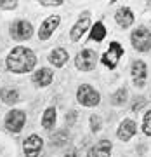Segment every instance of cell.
<instances>
[{
  "instance_id": "1",
  "label": "cell",
  "mask_w": 151,
  "mask_h": 157,
  "mask_svg": "<svg viewBox=\"0 0 151 157\" xmlns=\"http://www.w3.org/2000/svg\"><path fill=\"white\" fill-rule=\"evenodd\" d=\"M37 63V56L33 54V51L26 49V47H14L11 51V54L7 56V68L14 73H24L30 72Z\"/></svg>"
},
{
  "instance_id": "2",
  "label": "cell",
  "mask_w": 151,
  "mask_h": 157,
  "mask_svg": "<svg viewBox=\"0 0 151 157\" xmlns=\"http://www.w3.org/2000/svg\"><path fill=\"white\" fill-rule=\"evenodd\" d=\"M132 45H134L137 51L141 52H146V51L151 49V32L144 26H139L132 32Z\"/></svg>"
},
{
  "instance_id": "3",
  "label": "cell",
  "mask_w": 151,
  "mask_h": 157,
  "mask_svg": "<svg viewBox=\"0 0 151 157\" xmlns=\"http://www.w3.org/2000/svg\"><path fill=\"white\" fill-rule=\"evenodd\" d=\"M77 98H78V101L82 105H85V107H95V105H99V100H101L99 93H97L92 86H87V84L78 87Z\"/></svg>"
},
{
  "instance_id": "4",
  "label": "cell",
  "mask_w": 151,
  "mask_h": 157,
  "mask_svg": "<svg viewBox=\"0 0 151 157\" xmlns=\"http://www.w3.org/2000/svg\"><path fill=\"white\" fill-rule=\"evenodd\" d=\"M123 54V47L118 42H111L110 44V49L104 52V56H102V65L108 68H115L120 61V58Z\"/></svg>"
},
{
  "instance_id": "5",
  "label": "cell",
  "mask_w": 151,
  "mask_h": 157,
  "mask_svg": "<svg viewBox=\"0 0 151 157\" xmlns=\"http://www.w3.org/2000/svg\"><path fill=\"white\" fill-rule=\"evenodd\" d=\"M33 33V28H31V25L28 21H24V19H17L16 23H12L11 25V35L12 39L16 40H26L31 37Z\"/></svg>"
},
{
  "instance_id": "6",
  "label": "cell",
  "mask_w": 151,
  "mask_h": 157,
  "mask_svg": "<svg viewBox=\"0 0 151 157\" xmlns=\"http://www.w3.org/2000/svg\"><path fill=\"white\" fill-rule=\"evenodd\" d=\"M95 63H97V54L92 49H85L77 56V68L78 70L89 72V70H92L95 67Z\"/></svg>"
},
{
  "instance_id": "7",
  "label": "cell",
  "mask_w": 151,
  "mask_h": 157,
  "mask_svg": "<svg viewBox=\"0 0 151 157\" xmlns=\"http://www.w3.org/2000/svg\"><path fill=\"white\" fill-rule=\"evenodd\" d=\"M26 122V115L21 112V110H12V112L7 113V119H5V128L12 133H19L23 129Z\"/></svg>"
},
{
  "instance_id": "8",
  "label": "cell",
  "mask_w": 151,
  "mask_h": 157,
  "mask_svg": "<svg viewBox=\"0 0 151 157\" xmlns=\"http://www.w3.org/2000/svg\"><path fill=\"white\" fill-rule=\"evenodd\" d=\"M42 147H44L42 138L37 135H31L28 140L24 141V155L26 157H38L40 152H42Z\"/></svg>"
},
{
  "instance_id": "9",
  "label": "cell",
  "mask_w": 151,
  "mask_h": 157,
  "mask_svg": "<svg viewBox=\"0 0 151 157\" xmlns=\"http://www.w3.org/2000/svg\"><path fill=\"white\" fill-rule=\"evenodd\" d=\"M59 19L61 17L59 16H50L47 17L42 25H40V30H38V39L42 40H47L50 37V35L54 33V30L57 28V25H59Z\"/></svg>"
},
{
  "instance_id": "10",
  "label": "cell",
  "mask_w": 151,
  "mask_h": 157,
  "mask_svg": "<svg viewBox=\"0 0 151 157\" xmlns=\"http://www.w3.org/2000/svg\"><path fill=\"white\" fill-rule=\"evenodd\" d=\"M111 154V143L108 140H101L89 150V157H110Z\"/></svg>"
},
{
  "instance_id": "11",
  "label": "cell",
  "mask_w": 151,
  "mask_h": 157,
  "mask_svg": "<svg viewBox=\"0 0 151 157\" xmlns=\"http://www.w3.org/2000/svg\"><path fill=\"white\" fill-rule=\"evenodd\" d=\"M135 122L134 121H130V119H127V121H123L122 124H120V128H118V138L123 141L130 140L132 136L135 135Z\"/></svg>"
},
{
  "instance_id": "12",
  "label": "cell",
  "mask_w": 151,
  "mask_h": 157,
  "mask_svg": "<svg viewBox=\"0 0 151 157\" xmlns=\"http://www.w3.org/2000/svg\"><path fill=\"white\" fill-rule=\"evenodd\" d=\"M132 75H134L135 86L142 87V86H144V80H146V65H144V61H141V59L134 61V65H132Z\"/></svg>"
},
{
  "instance_id": "13",
  "label": "cell",
  "mask_w": 151,
  "mask_h": 157,
  "mask_svg": "<svg viewBox=\"0 0 151 157\" xmlns=\"http://www.w3.org/2000/svg\"><path fill=\"white\" fill-rule=\"evenodd\" d=\"M52 78H54V73L50 72L49 68H40L38 72H35L33 82L40 87H45V86H49L52 82Z\"/></svg>"
},
{
  "instance_id": "14",
  "label": "cell",
  "mask_w": 151,
  "mask_h": 157,
  "mask_svg": "<svg viewBox=\"0 0 151 157\" xmlns=\"http://www.w3.org/2000/svg\"><path fill=\"white\" fill-rule=\"evenodd\" d=\"M89 23H90V19H89V14L85 12L84 14V17H80V21L75 25L71 28V33H70V37H71V40H78L80 37H82V33H85V30L89 28Z\"/></svg>"
},
{
  "instance_id": "15",
  "label": "cell",
  "mask_w": 151,
  "mask_h": 157,
  "mask_svg": "<svg viewBox=\"0 0 151 157\" xmlns=\"http://www.w3.org/2000/svg\"><path fill=\"white\" fill-rule=\"evenodd\" d=\"M117 23L120 25V26H123V28H127V26H130V25L134 23V14H132V11H130L129 7H122V9H118Z\"/></svg>"
},
{
  "instance_id": "16",
  "label": "cell",
  "mask_w": 151,
  "mask_h": 157,
  "mask_svg": "<svg viewBox=\"0 0 151 157\" xmlns=\"http://www.w3.org/2000/svg\"><path fill=\"white\" fill-rule=\"evenodd\" d=\"M49 59L54 67H63V65L68 61V51L63 49V47H57V49H54L50 52Z\"/></svg>"
},
{
  "instance_id": "17",
  "label": "cell",
  "mask_w": 151,
  "mask_h": 157,
  "mask_svg": "<svg viewBox=\"0 0 151 157\" xmlns=\"http://www.w3.org/2000/svg\"><path fill=\"white\" fill-rule=\"evenodd\" d=\"M54 124H56V110L54 108H47L44 113V117H42V126L45 129H52Z\"/></svg>"
},
{
  "instance_id": "18",
  "label": "cell",
  "mask_w": 151,
  "mask_h": 157,
  "mask_svg": "<svg viewBox=\"0 0 151 157\" xmlns=\"http://www.w3.org/2000/svg\"><path fill=\"white\" fill-rule=\"evenodd\" d=\"M17 93L16 89H2L0 91V100L4 101L5 105H12V103H16L17 101Z\"/></svg>"
},
{
  "instance_id": "19",
  "label": "cell",
  "mask_w": 151,
  "mask_h": 157,
  "mask_svg": "<svg viewBox=\"0 0 151 157\" xmlns=\"http://www.w3.org/2000/svg\"><path fill=\"white\" fill-rule=\"evenodd\" d=\"M106 37V28H104V25L101 21H97L94 25V28H92V33H90V39L95 40V42H101V40Z\"/></svg>"
},
{
  "instance_id": "20",
  "label": "cell",
  "mask_w": 151,
  "mask_h": 157,
  "mask_svg": "<svg viewBox=\"0 0 151 157\" xmlns=\"http://www.w3.org/2000/svg\"><path fill=\"white\" fill-rule=\"evenodd\" d=\"M50 141H52V145L63 147V145H64V143L68 141V133H66V131H57L56 135L50 138Z\"/></svg>"
},
{
  "instance_id": "21",
  "label": "cell",
  "mask_w": 151,
  "mask_h": 157,
  "mask_svg": "<svg viewBox=\"0 0 151 157\" xmlns=\"http://www.w3.org/2000/svg\"><path fill=\"white\" fill-rule=\"evenodd\" d=\"M125 100H127V91L125 89H118L111 98L113 105H122V103H125Z\"/></svg>"
},
{
  "instance_id": "22",
  "label": "cell",
  "mask_w": 151,
  "mask_h": 157,
  "mask_svg": "<svg viewBox=\"0 0 151 157\" xmlns=\"http://www.w3.org/2000/svg\"><path fill=\"white\" fill-rule=\"evenodd\" d=\"M142 129H144V133H146V135H151V112L146 113L144 122H142Z\"/></svg>"
},
{
  "instance_id": "23",
  "label": "cell",
  "mask_w": 151,
  "mask_h": 157,
  "mask_svg": "<svg viewBox=\"0 0 151 157\" xmlns=\"http://www.w3.org/2000/svg\"><path fill=\"white\" fill-rule=\"evenodd\" d=\"M90 128H92V131H99L101 129V119L97 115H92L90 117Z\"/></svg>"
},
{
  "instance_id": "24",
  "label": "cell",
  "mask_w": 151,
  "mask_h": 157,
  "mask_svg": "<svg viewBox=\"0 0 151 157\" xmlns=\"http://www.w3.org/2000/svg\"><path fill=\"white\" fill-rule=\"evenodd\" d=\"M144 98H135V101H134V105H132V110H134V112H139L141 108L144 107L146 103H144Z\"/></svg>"
},
{
  "instance_id": "25",
  "label": "cell",
  "mask_w": 151,
  "mask_h": 157,
  "mask_svg": "<svg viewBox=\"0 0 151 157\" xmlns=\"http://www.w3.org/2000/svg\"><path fill=\"white\" fill-rule=\"evenodd\" d=\"M17 2H0V9H16Z\"/></svg>"
},
{
  "instance_id": "26",
  "label": "cell",
  "mask_w": 151,
  "mask_h": 157,
  "mask_svg": "<svg viewBox=\"0 0 151 157\" xmlns=\"http://www.w3.org/2000/svg\"><path fill=\"white\" fill-rule=\"evenodd\" d=\"M63 4V0H56V2H47V0H42L40 2V6H47V7H50V6H61Z\"/></svg>"
},
{
  "instance_id": "27",
  "label": "cell",
  "mask_w": 151,
  "mask_h": 157,
  "mask_svg": "<svg viewBox=\"0 0 151 157\" xmlns=\"http://www.w3.org/2000/svg\"><path fill=\"white\" fill-rule=\"evenodd\" d=\"M75 117H77V113H75V112H70V113L66 115V122H68V124H73V122H75Z\"/></svg>"
},
{
  "instance_id": "28",
  "label": "cell",
  "mask_w": 151,
  "mask_h": 157,
  "mask_svg": "<svg viewBox=\"0 0 151 157\" xmlns=\"http://www.w3.org/2000/svg\"><path fill=\"white\" fill-rule=\"evenodd\" d=\"M63 157H78V155H77V152H75V150H68Z\"/></svg>"
}]
</instances>
